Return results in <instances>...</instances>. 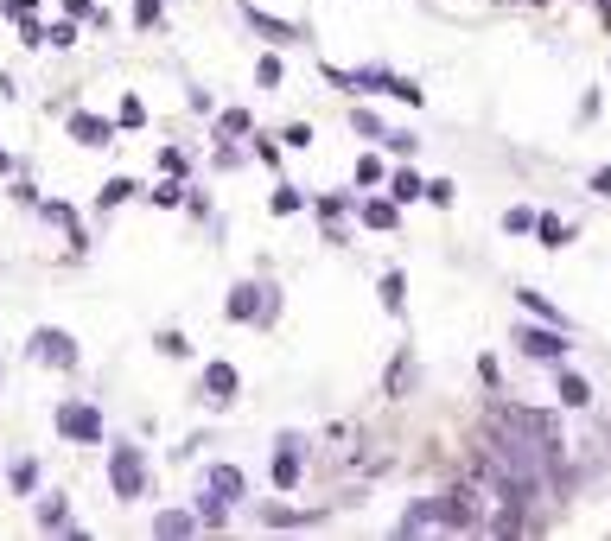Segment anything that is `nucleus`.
I'll list each match as a JSON object with an SVG mask.
<instances>
[{
  "label": "nucleus",
  "instance_id": "nucleus-47",
  "mask_svg": "<svg viewBox=\"0 0 611 541\" xmlns=\"http://www.w3.org/2000/svg\"><path fill=\"white\" fill-rule=\"evenodd\" d=\"M281 141H287V147H306V141H312V128H306V121H287V134H281Z\"/></svg>",
  "mask_w": 611,
  "mask_h": 541
},
{
  "label": "nucleus",
  "instance_id": "nucleus-49",
  "mask_svg": "<svg viewBox=\"0 0 611 541\" xmlns=\"http://www.w3.org/2000/svg\"><path fill=\"white\" fill-rule=\"evenodd\" d=\"M592 191H599V198H611V166H599V172H592Z\"/></svg>",
  "mask_w": 611,
  "mask_h": 541
},
{
  "label": "nucleus",
  "instance_id": "nucleus-40",
  "mask_svg": "<svg viewBox=\"0 0 611 541\" xmlns=\"http://www.w3.org/2000/svg\"><path fill=\"white\" fill-rule=\"evenodd\" d=\"M13 204H26V211H39V204H45V191L32 185V179H13Z\"/></svg>",
  "mask_w": 611,
  "mask_h": 541
},
{
  "label": "nucleus",
  "instance_id": "nucleus-14",
  "mask_svg": "<svg viewBox=\"0 0 611 541\" xmlns=\"http://www.w3.org/2000/svg\"><path fill=\"white\" fill-rule=\"evenodd\" d=\"M39 217H45V223H58V230H64V236H71V249H77V255H83V249H90V230H83V223H77V211H71V204H58V198H45V204H39Z\"/></svg>",
  "mask_w": 611,
  "mask_h": 541
},
{
  "label": "nucleus",
  "instance_id": "nucleus-6",
  "mask_svg": "<svg viewBox=\"0 0 611 541\" xmlns=\"http://www.w3.org/2000/svg\"><path fill=\"white\" fill-rule=\"evenodd\" d=\"M357 90H376V96L408 102V109H427L421 83H414V77H401V71H389V64H363V71H357Z\"/></svg>",
  "mask_w": 611,
  "mask_h": 541
},
{
  "label": "nucleus",
  "instance_id": "nucleus-30",
  "mask_svg": "<svg viewBox=\"0 0 611 541\" xmlns=\"http://www.w3.org/2000/svg\"><path fill=\"white\" fill-rule=\"evenodd\" d=\"M351 134H363V141H382L389 128H382V115H376V109H351Z\"/></svg>",
  "mask_w": 611,
  "mask_h": 541
},
{
  "label": "nucleus",
  "instance_id": "nucleus-3",
  "mask_svg": "<svg viewBox=\"0 0 611 541\" xmlns=\"http://www.w3.org/2000/svg\"><path fill=\"white\" fill-rule=\"evenodd\" d=\"M26 357L45 363V370H77V363H83L77 338H71V331H58V325H39V331H32V338H26Z\"/></svg>",
  "mask_w": 611,
  "mask_h": 541
},
{
  "label": "nucleus",
  "instance_id": "nucleus-22",
  "mask_svg": "<svg viewBox=\"0 0 611 541\" xmlns=\"http://www.w3.org/2000/svg\"><path fill=\"white\" fill-rule=\"evenodd\" d=\"M191 529H204V522H198V510H160V516H153V535H191Z\"/></svg>",
  "mask_w": 611,
  "mask_h": 541
},
{
  "label": "nucleus",
  "instance_id": "nucleus-18",
  "mask_svg": "<svg viewBox=\"0 0 611 541\" xmlns=\"http://www.w3.org/2000/svg\"><path fill=\"white\" fill-rule=\"evenodd\" d=\"M204 484H211V491H223L230 503H242V497H249V478H242L236 465H211V471H204Z\"/></svg>",
  "mask_w": 611,
  "mask_h": 541
},
{
  "label": "nucleus",
  "instance_id": "nucleus-31",
  "mask_svg": "<svg viewBox=\"0 0 611 541\" xmlns=\"http://www.w3.org/2000/svg\"><path fill=\"white\" fill-rule=\"evenodd\" d=\"M249 128H255L249 109H223V115H217V134H223V141H236V134H249Z\"/></svg>",
  "mask_w": 611,
  "mask_h": 541
},
{
  "label": "nucleus",
  "instance_id": "nucleus-9",
  "mask_svg": "<svg viewBox=\"0 0 611 541\" xmlns=\"http://www.w3.org/2000/svg\"><path fill=\"white\" fill-rule=\"evenodd\" d=\"M401 535H427V529H446V503L440 497H414L408 510H401V522H395Z\"/></svg>",
  "mask_w": 611,
  "mask_h": 541
},
{
  "label": "nucleus",
  "instance_id": "nucleus-23",
  "mask_svg": "<svg viewBox=\"0 0 611 541\" xmlns=\"http://www.w3.org/2000/svg\"><path fill=\"white\" fill-rule=\"evenodd\" d=\"M389 198H395V204H408V198H427V179H421V172H408V166H401V172H389Z\"/></svg>",
  "mask_w": 611,
  "mask_h": 541
},
{
  "label": "nucleus",
  "instance_id": "nucleus-37",
  "mask_svg": "<svg viewBox=\"0 0 611 541\" xmlns=\"http://www.w3.org/2000/svg\"><path fill=\"white\" fill-rule=\"evenodd\" d=\"M249 160H255V153H242V147H230V141L211 153V166H217V172H236V166H249Z\"/></svg>",
  "mask_w": 611,
  "mask_h": 541
},
{
  "label": "nucleus",
  "instance_id": "nucleus-7",
  "mask_svg": "<svg viewBox=\"0 0 611 541\" xmlns=\"http://www.w3.org/2000/svg\"><path fill=\"white\" fill-rule=\"evenodd\" d=\"M440 503H446V529H459V535H471V529H484V522H491V516H484V497H478V478L459 484V491L440 497Z\"/></svg>",
  "mask_w": 611,
  "mask_h": 541
},
{
  "label": "nucleus",
  "instance_id": "nucleus-11",
  "mask_svg": "<svg viewBox=\"0 0 611 541\" xmlns=\"http://www.w3.org/2000/svg\"><path fill=\"white\" fill-rule=\"evenodd\" d=\"M64 128H71V141H83V147H109L115 141V121H102L90 109H71V115H64Z\"/></svg>",
  "mask_w": 611,
  "mask_h": 541
},
{
  "label": "nucleus",
  "instance_id": "nucleus-46",
  "mask_svg": "<svg viewBox=\"0 0 611 541\" xmlns=\"http://www.w3.org/2000/svg\"><path fill=\"white\" fill-rule=\"evenodd\" d=\"M0 13H7V20H32V13H39V0H0Z\"/></svg>",
  "mask_w": 611,
  "mask_h": 541
},
{
  "label": "nucleus",
  "instance_id": "nucleus-16",
  "mask_svg": "<svg viewBox=\"0 0 611 541\" xmlns=\"http://www.w3.org/2000/svg\"><path fill=\"white\" fill-rule=\"evenodd\" d=\"M268 471H274V491H293V484H300V471H306V465H300V446H274V465H268Z\"/></svg>",
  "mask_w": 611,
  "mask_h": 541
},
{
  "label": "nucleus",
  "instance_id": "nucleus-29",
  "mask_svg": "<svg viewBox=\"0 0 611 541\" xmlns=\"http://www.w3.org/2000/svg\"><path fill=\"white\" fill-rule=\"evenodd\" d=\"M153 351L172 357V363H185V357H191V338H185V331H160V338H153Z\"/></svg>",
  "mask_w": 611,
  "mask_h": 541
},
{
  "label": "nucleus",
  "instance_id": "nucleus-34",
  "mask_svg": "<svg viewBox=\"0 0 611 541\" xmlns=\"http://www.w3.org/2000/svg\"><path fill=\"white\" fill-rule=\"evenodd\" d=\"M115 128H147V102L121 96V109H115Z\"/></svg>",
  "mask_w": 611,
  "mask_h": 541
},
{
  "label": "nucleus",
  "instance_id": "nucleus-42",
  "mask_svg": "<svg viewBox=\"0 0 611 541\" xmlns=\"http://www.w3.org/2000/svg\"><path fill=\"white\" fill-rule=\"evenodd\" d=\"M160 172H172V179H185V172H191V160H185L179 147H160Z\"/></svg>",
  "mask_w": 611,
  "mask_h": 541
},
{
  "label": "nucleus",
  "instance_id": "nucleus-36",
  "mask_svg": "<svg viewBox=\"0 0 611 541\" xmlns=\"http://www.w3.org/2000/svg\"><path fill=\"white\" fill-rule=\"evenodd\" d=\"M503 230H510V236H529V230H535V211H529V204H510V211H503Z\"/></svg>",
  "mask_w": 611,
  "mask_h": 541
},
{
  "label": "nucleus",
  "instance_id": "nucleus-50",
  "mask_svg": "<svg viewBox=\"0 0 611 541\" xmlns=\"http://www.w3.org/2000/svg\"><path fill=\"white\" fill-rule=\"evenodd\" d=\"M0 172H13V153L7 147H0Z\"/></svg>",
  "mask_w": 611,
  "mask_h": 541
},
{
  "label": "nucleus",
  "instance_id": "nucleus-27",
  "mask_svg": "<svg viewBox=\"0 0 611 541\" xmlns=\"http://www.w3.org/2000/svg\"><path fill=\"white\" fill-rule=\"evenodd\" d=\"M147 204H153V211H179V204H185V179H172V172H166V185L153 191Z\"/></svg>",
  "mask_w": 611,
  "mask_h": 541
},
{
  "label": "nucleus",
  "instance_id": "nucleus-8",
  "mask_svg": "<svg viewBox=\"0 0 611 541\" xmlns=\"http://www.w3.org/2000/svg\"><path fill=\"white\" fill-rule=\"evenodd\" d=\"M491 421L529 433V440H554V414L548 408H491Z\"/></svg>",
  "mask_w": 611,
  "mask_h": 541
},
{
  "label": "nucleus",
  "instance_id": "nucleus-24",
  "mask_svg": "<svg viewBox=\"0 0 611 541\" xmlns=\"http://www.w3.org/2000/svg\"><path fill=\"white\" fill-rule=\"evenodd\" d=\"M128 198H141V185H134V179H109V185L96 191V204H102V211H121Z\"/></svg>",
  "mask_w": 611,
  "mask_h": 541
},
{
  "label": "nucleus",
  "instance_id": "nucleus-1",
  "mask_svg": "<svg viewBox=\"0 0 611 541\" xmlns=\"http://www.w3.org/2000/svg\"><path fill=\"white\" fill-rule=\"evenodd\" d=\"M223 319L255 325V331H274V325H281V287H274V281H242V287H230Z\"/></svg>",
  "mask_w": 611,
  "mask_h": 541
},
{
  "label": "nucleus",
  "instance_id": "nucleus-21",
  "mask_svg": "<svg viewBox=\"0 0 611 541\" xmlns=\"http://www.w3.org/2000/svg\"><path fill=\"white\" fill-rule=\"evenodd\" d=\"M198 522H204V529H223V522H230V497L204 484V491H198Z\"/></svg>",
  "mask_w": 611,
  "mask_h": 541
},
{
  "label": "nucleus",
  "instance_id": "nucleus-41",
  "mask_svg": "<svg viewBox=\"0 0 611 541\" xmlns=\"http://www.w3.org/2000/svg\"><path fill=\"white\" fill-rule=\"evenodd\" d=\"M357 185H382V153H363L357 160Z\"/></svg>",
  "mask_w": 611,
  "mask_h": 541
},
{
  "label": "nucleus",
  "instance_id": "nucleus-4",
  "mask_svg": "<svg viewBox=\"0 0 611 541\" xmlns=\"http://www.w3.org/2000/svg\"><path fill=\"white\" fill-rule=\"evenodd\" d=\"M516 351L529 363L561 370V363H567V325H516Z\"/></svg>",
  "mask_w": 611,
  "mask_h": 541
},
{
  "label": "nucleus",
  "instance_id": "nucleus-33",
  "mask_svg": "<svg viewBox=\"0 0 611 541\" xmlns=\"http://www.w3.org/2000/svg\"><path fill=\"white\" fill-rule=\"evenodd\" d=\"M427 204H433V211H452V204H459V185H452V179H427Z\"/></svg>",
  "mask_w": 611,
  "mask_h": 541
},
{
  "label": "nucleus",
  "instance_id": "nucleus-51",
  "mask_svg": "<svg viewBox=\"0 0 611 541\" xmlns=\"http://www.w3.org/2000/svg\"><path fill=\"white\" fill-rule=\"evenodd\" d=\"M599 13H605V20H611V0H599Z\"/></svg>",
  "mask_w": 611,
  "mask_h": 541
},
{
  "label": "nucleus",
  "instance_id": "nucleus-28",
  "mask_svg": "<svg viewBox=\"0 0 611 541\" xmlns=\"http://www.w3.org/2000/svg\"><path fill=\"white\" fill-rule=\"evenodd\" d=\"M535 236L548 242V249H561V242H573V223H561V217H535Z\"/></svg>",
  "mask_w": 611,
  "mask_h": 541
},
{
  "label": "nucleus",
  "instance_id": "nucleus-39",
  "mask_svg": "<svg viewBox=\"0 0 611 541\" xmlns=\"http://www.w3.org/2000/svg\"><path fill=\"white\" fill-rule=\"evenodd\" d=\"M281 77H287V64H281V58H274V51H268V58L255 64V83H261V90H274V83H281Z\"/></svg>",
  "mask_w": 611,
  "mask_h": 541
},
{
  "label": "nucleus",
  "instance_id": "nucleus-35",
  "mask_svg": "<svg viewBox=\"0 0 611 541\" xmlns=\"http://www.w3.org/2000/svg\"><path fill=\"white\" fill-rule=\"evenodd\" d=\"M312 211H319V223H338L344 211H357L351 198H338V191H331V198H312Z\"/></svg>",
  "mask_w": 611,
  "mask_h": 541
},
{
  "label": "nucleus",
  "instance_id": "nucleus-19",
  "mask_svg": "<svg viewBox=\"0 0 611 541\" xmlns=\"http://www.w3.org/2000/svg\"><path fill=\"white\" fill-rule=\"evenodd\" d=\"M376 300H382V312H395V319H401V306H408V274L389 268V274L376 281Z\"/></svg>",
  "mask_w": 611,
  "mask_h": 541
},
{
  "label": "nucleus",
  "instance_id": "nucleus-17",
  "mask_svg": "<svg viewBox=\"0 0 611 541\" xmlns=\"http://www.w3.org/2000/svg\"><path fill=\"white\" fill-rule=\"evenodd\" d=\"M516 306L529 312V319H541V325H567V319H561V306H554L548 293H535V287H516Z\"/></svg>",
  "mask_w": 611,
  "mask_h": 541
},
{
  "label": "nucleus",
  "instance_id": "nucleus-25",
  "mask_svg": "<svg viewBox=\"0 0 611 541\" xmlns=\"http://www.w3.org/2000/svg\"><path fill=\"white\" fill-rule=\"evenodd\" d=\"M268 211H274V217H293V211H306V191L281 179V185H274V198H268Z\"/></svg>",
  "mask_w": 611,
  "mask_h": 541
},
{
  "label": "nucleus",
  "instance_id": "nucleus-48",
  "mask_svg": "<svg viewBox=\"0 0 611 541\" xmlns=\"http://www.w3.org/2000/svg\"><path fill=\"white\" fill-rule=\"evenodd\" d=\"M13 26H20V39H26V45H45V26H39V20H13Z\"/></svg>",
  "mask_w": 611,
  "mask_h": 541
},
{
  "label": "nucleus",
  "instance_id": "nucleus-2",
  "mask_svg": "<svg viewBox=\"0 0 611 541\" xmlns=\"http://www.w3.org/2000/svg\"><path fill=\"white\" fill-rule=\"evenodd\" d=\"M147 452L141 446H128V440H121L115 452H109V491L121 497V503H134V497H147Z\"/></svg>",
  "mask_w": 611,
  "mask_h": 541
},
{
  "label": "nucleus",
  "instance_id": "nucleus-15",
  "mask_svg": "<svg viewBox=\"0 0 611 541\" xmlns=\"http://www.w3.org/2000/svg\"><path fill=\"white\" fill-rule=\"evenodd\" d=\"M554 389H561V408H592V382L580 376V370H554Z\"/></svg>",
  "mask_w": 611,
  "mask_h": 541
},
{
  "label": "nucleus",
  "instance_id": "nucleus-45",
  "mask_svg": "<svg viewBox=\"0 0 611 541\" xmlns=\"http://www.w3.org/2000/svg\"><path fill=\"white\" fill-rule=\"evenodd\" d=\"M382 141H389V153H401V160H408V153H414V147H421V141H414V134H408V128H389V134H382Z\"/></svg>",
  "mask_w": 611,
  "mask_h": 541
},
{
  "label": "nucleus",
  "instance_id": "nucleus-26",
  "mask_svg": "<svg viewBox=\"0 0 611 541\" xmlns=\"http://www.w3.org/2000/svg\"><path fill=\"white\" fill-rule=\"evenodd\" d=\"M39 478H45L39 459H13V465H7V484H13L20 497H26V491H39Z\"/></svg>",
  "mask_w": 611,
  "mask_h": 541
},
{
  "label": "nucleus",
  "instance_id": "nucleus-38",
  "mask_svg": "<svg viewBox=\"0 0 611 541\" xmlns=\"http://www.w3.org/2000/svg\"><path fill=\"white\" fill-rule=\"evenodd\" d=\"M160 20H166V7H160V0H134V26H141V32H153Z\"/></svg>",
  "mask_w": 611,
  "mask_h": 541
},
{
  "label": "nucleus",
  "instance_id": "nucleus-5",
  "mask_svg": "<svg viewBox=\"0 0 611 541\" xmlns=\"http://www.w3.org/2000/svg\"><path fill=\"white\" fill-rule=\"evenodd\" d=\"M51 427L64 433V440H77V446H102V414H96V401H58V414H51Z\"/></svg>",
  "mask_w": 611,
  "mask_h": 541
},
{
  "label": "nucleus",
  "instance_id": "nucleus-44",
  "mask_svg": "<svg viewBox=\"0 0 611 541\" xmlns=\"http://www.w3.org/2000/svg\"><path fill=\"white\" fill-rule=\"evenodd\" d=\"M319 71H325V83H331V90H357V71H338V64H319Z\"/></svg>",
  "mask_w": 611,
  "mask_h": 541
},
{
  "label": "nucleus",
  "instance_id": "nucleus-13",
  "mask_svg": "<svg viewBox=\"0 0 611 541\" xmlns=\"http://www.w3.org/2000/svg\"><path fill=\"white\" fill-rule=\"evenodd\" d=\"M236 7H242V20H249L261 39H274V45H293V39H300V26H287V20H274V13H261L255 0H236Z\"/></svg>",
  "mask_w": 611,
  "mask_h": 541
},
{
  "label": "nucleus",
  "instance_id": "nucleus-10",
  "mask_svg": "<svg viewBox=\"0 0 611 541\" xmlns=\"http://www.w3.org/2000/svg\"><path fill=\"white\" fill-rule=\"evenodd\" d=\"M236 395H242L236 363H211V370H204V408H230Z\"/></svg>",
  "mask_w": 611,
  "mask_h": 541
},
{
  "label": "nucleus",
  "instance_id": "nucleus-43",
  "mask_svg": "<svg viewBox=\"0 0 611 541\" xmlns=\"http://www.w3.org/2000/svg\"><path fill=\"white\" fill-rule=\"evenodd\" d=\"M45 45H58V51H64V45H77V20H71V13H64V26H51V32H45Z\"/></svg>",
  "mask_w": 611,
  "mask_h": 541
},
{
  "label": "nucleus",
  "instance_id": "nucleus-12",
  "mask_svg": "<svg viewBox=\"0 0 611 541\" xmlns=\"http://www.w3.org/2000/svg\"><path fill=\"white\" fill-rule=\"evenodd\" d=\"M39 529H51V535H83L77 522H71V497H64V491H45V497H39Z\"/></svg>",
  "mask_w": 611,
  "mask_h": 541
},
{
  "label": "nucleus",
  "instance_id": "nucleus-20",
  "mask_svg": "<svg viewBox=\"0 0 611 541\" xmlns=\"http://www.w3.org/2000/svg\"><path fill=\"white\" fill-rule=\"evenodd\" d=\"M357 217L370 223V230H395V223H401V204H395V198H363Z\"/></svg>",
  "mask_w": 611,
  "mask_h": 541
},
{
  "label": "nucleus",
  "instance_id": "nucleus-32",
  "mask_svg": "<svg viewBox=\"0 0 611 541\" xmlns=\"http://www.w3.org/2000/svg\"><path fill=\"white\" fill-rule=\"evenodd\" d=\"M261 522H268V529H300V522H319V516H300V510H281V503H268V510H261Z\"/></svg>",
  "mask_w": 611,
  "mask_h": 541
}]
</instances>
